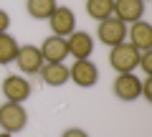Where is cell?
<instances>
[{
    "instance_id": "cell-14",
    "label": "cell",
    "mask_w": 152,
    "mask_h": 137,
    "mask_svg": "<svg viewBox=\"0 0 152 137\" xmlns=\"http://www.w3.org/2000/svg\"><path fill=\"white\" fill-rule=\"evenodd\" d=\"M56 5H58L56 0H26V10L33 21H48Z\"/></svg>"
},
{
    "instance_id": "cell-19",
    "label": "cell",
    "mask_w": 152,
    "mask_h": 137,
    "mask_svg": "<svg viewBox=\"0 0 152 137\" xmlns=\"http://www.w3.org/2000/svg\"><path fill=\"white\" fill-rule=\"evenodd\" d=\"M61 137H89V135H86V130H81V127H69V130H64Z\"/></svg>"
},
{
    "instance_id": "cell-13",
    "label": "cell",
    "mask_w": 152,
    "mask_h": 137,
    "mask_svg": "<svg viewBox=\"0 0 152 137\" xmlns=\"http://www.w3.org/2000/svg\"><path fill=\"white\" fill-rule=\"evenodd\" d=\"M38 76H41V81L46 86H64L69 81V66L66 64H43Z\"/></svg>"
},
{
    "instance_id": "cell-21",
    "label": "cell",
    "mask_w": 152,
    "mask_h": 137,
    "mask_svg": "<svg viewBox=\"0 0 152 137\" xmlns=\"http://www.w3.org/2000/svg\"><path fill=\"white\" fill-rule=\"evenodd\" d=\"M0 137H13V135H10V132H0Z\"/></svg>"
},
{
    "instance_id": "cell-2",
    "label": "cell",
    "mask_w": 152,
    "mask_h": 137,
    "mask_svg": "<svg viewBox=\"0 0 152 137\" xmlns=\"http://www.w3.org/2000/svg\"><path fill=\"white\" fill-rule=\"evenodd\" d=\"M96 38L102 41L104 46H109V48H112V46H119V43L127 41V26L119 21V18L109 15V18H104V21H99Z\"/></svg>"
},
{
    "instance_id": "cell-20",
    "label": "cell",
    "mask_w": 152,
    "mask_h": 137,
    "mask_svg": "<svg viewBox=\"0 0 152 137\" xmlns=\"http://www.w3.org/2000/svg\"><path fill=\"white\" fill-rule=\"evenodd\" d=\"M8 28H10V15L0 8V33H8Z\"/></svg>"
},
{
    "instance_id": "cell-3",
    "label": "cell",
    "mask_w": 152,
    "mask_h": 137,
    "mask_svg": "<svg viewBox=\"0 0 152 137\" xmlns=\"http://www.w3.org/2000/svg\"><path fill=\"white\" fill-rule=\"evenodd\" d=\"M69 79L81 89H91L99 81V69L91 59H76L69 66Z\"/></svg>"
},
{
    "instance_id": "cell-1",
    "label": "cell",
    "mask_w": 152,
    "mask_h": 137,
    "mask_svg": "<svg viewBox=\"0 0 152 137\" xmlns=\"http://www.w3.org/2000/svg\"><path fill=\"white\" fill-rule=\"evenodd\" d=\"M137 61H140V51L129 41H124L119 46H112V51H109V66L117 74H132L137 69Z\"/></svg>"
},
{
    "instance_id": "cell-17",
    "label": "cell",
    "mask_w": 152,
    "mask_h": 137,
    "mask_svg": "<svg viewBox=\"0 0 152 137\" xmlns=\"http://www.w3.org/2000/svg\"><path fill=\"white\" fill-rule=\"evenodd\" d=\"M137 69H142L147 76H152V48H150V51H140V61H137Z\"/></svg>"
},
{
    "instance_id": "cell-5",
    "label": "cell",
    "mask_w": 152,
    "mask_h": 137,
    "mask_svg": "<svg viewBox=\"0 0 152 137\" xmlns=\"http://www.w3.org/2000/svg\"><path fill=\"white\" fill-rule=\"evenodd\" d=\"M33 86L26 76L20 74H10V76L3 79V94H5V102H15V104H23L28 97H31Z\"/></svg>"
},
{
    "instance_id": "cell-6",
    "label": "cell",
    "mask_w": 152,
    "mask_h": 137,
    "mask_svg": "<svg viewBox=\"0 0 152 137\" xmlns=\"http://www.w3.org/2000/svg\"><path fill=\"white\" fill-rule=\"evenodd\" d=\"M114 97L122 99V102H134V99L142 97V79L132 74H119V76L114 79V86H112Z\"/></svg>"
},
{
    "instance_id": "cell-18",
    "label": "cell",
    "mask_w": 152,
    "mask_h": 137,
    "mask_svg": "<svg viewBox=\"0 0 152 137\" xmlns=\"http://www.w3.org/2000/svg\"><path fill=\"white\" fill-rule=\"evenodd\" d=\"M142 97H145L147 102H152V76L142 79Z\"/></svg>"
},
{
    "instance_id": "cell-10",
    "label": "cell",
    "mask_w": 152,
    "mask_h": 137,
    "mask_svg": "<svg viewBox=\"0 0 152 137\" xmlns=\"http://www.w3.org/2000/svg\"><path fill=\"white\" fill-rule=\"evenodd\" d=\"M145 15V3L142 0H114V18H119L124 26L142 21Z\"/></svg>"
},
{
    "instance_id": "cell-12",
    "label": "cell",
    "mask_w": 152,
    "mask_h": 137,
    "mask_svg": "<svg viewBox=\"0 0 152 137\" xmlns=\"http://www.w3.org/2000/svg\"><path fill=\"white\" fill-rule=\"evenodd\" d=\"M127 38L137 51H150L152 48V26L145 21L132 23V28H127Z\"/></svg>"
},
{
    "instance_id": "cell-16",
    "label": "cell",
    "mask_w": 152,
    "mask_h": 137,
    "mask_svg": "<svg viewBox=\"0 0 152 137\" xmlns=\"http://www.w3.org/2000/svg\"><path fill=\"white\" fill-rule=\"evenodd\" d=\"M86 15L96 23L114 15V0H86Z\"/></svg>"
},
{
    "instance_id": "cell-11",
    "label": "cell",
    "mask_w": 152,
    "mask_h": 137,
    "mask_svg": "<svg viewBox=\"0 0 152 137\" xmlns=\"http://www.w3.org/2000/svg\"><path fill=\"white\" fill-rule=\"evenodd\" d=\"M66 48H69V56H74V59H89L94 51V38L91 33L86 31H74L66 38Z\"/></svg>"
},
{
    "instance_id": "cell-4",
    "label": "cell",
    "mask_w": 152,
    "mask_h": 137,
    "mask_svg": "<svg viewBox=\"0 0 152 137\" xmlns=\"http://www.w3.org/2000/svg\"><path fill=\"white\" fill-rule=\"evenodd\" d=\"M28 122V114L23 109V104H15V102H5V104H0V127L3 132H20Z\"/></svg>"
},
{
    "instance_id": "cell-7",
    "label": "cell",
    "mask_w": 152,
    "mask_h": 137,
    "mask_svg": "<svg viewBox=\"0 0 152 137\" xmlns=\"http://www.w3.org/2000/svg\"><path fill=\"white\" fill-rule=\"evenodd\" d=\"M48 23H51L53 36H61V38H69L71 33L76 31V15H74V10L66 8V5H56V10L51 13Z\"/></svg>"
},
{
    "instance_id": "cell-22",
    "label": "cell",
    "mask_w": 152,
    "mask_h": 137,
    "mask_svg": "<svg viewBox=\"0 0 152 137\" xmlns=\"http://www.w3.org/2000/svg\"><path fill=\"white\" fill-rule=\"evenodd\" d=\"M142 3H147V0H142Z\"/></svg>"
},
{
    "instance_id": "cell-15",
    "label": "cell",
    "mask_w": 152,
    "mask_h": 137,
    "mask_svg": "<svg viewBox=\"0 0 152 137\" xmlns=\"http://www.w3.org/2000/svg\"><path fill=\"white\" fill-rule=\"evenodd\" d=\"M18 48H20V43L13 38L10 33H0V66L13 64L18 56Z\"/></svg>"
},
{
    "instance_id": "cell-8",
    "label": "cell",
    "mask_w": 152,
    "mask_h": 137,
    "mask_svg": "<svg viewBox=\"0 0 152 137\" xmlns=\"http://www.w3.org/2000/svg\"><path fill=\"white\" fill-rule=\"evenodd\" d=\"M15 66L20 69L23 74H38L41 66H43V56H41V48L33 43H26L18 48V56H15Z\"/></svg>"
},
{
    "instance_id": "cell-9",
    "label": "cell",
    "mask_w": 152,
    "mask_h": 137,
    "mask_svg": "<svg viewBox=\"0 0 152 137\" xmlns=\"http://www.w3.org/2000/svg\"><path fill=\"white\" fill-rule=\"evenodd\" d=\"M38 48H41V56H43V64H64L69 59L66 38H61V36H48Z\"/></svg>"
}]
</instances>
